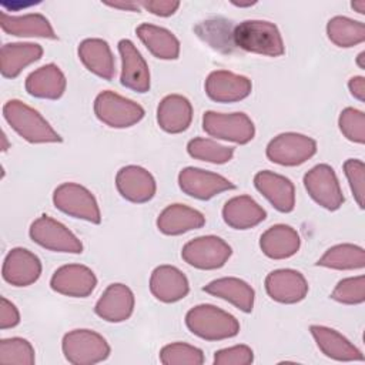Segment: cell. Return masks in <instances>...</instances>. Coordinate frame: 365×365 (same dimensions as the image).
Masks as SVG:
<instances>
[{"instance_id": "cell-1", "label": "cell", "mask_w": 365, "mask_h": 365, "mask_svg": "<svg viewBox=\"0 0 365 365\" xmlns=\"http://www.w3.org/2000/svg\"><path fill=\"white\" fill-rule=\"evenodd\" d=\"M3 117L7 124L31 144L61 143L60 134L33 107L20 100H9L3 106Z\"/></svg>"}, {"instance_id": "cell-2", "label": "cell", "mask_w": 365, "mask_h": 365, "mask_svg": "<svg viewBox=\"0 0 365 365\" xmlns=\"http://www.w3.org/2000/svg\"><path fill=\"white\" fill-rule=\"evenodd\" d=\"M185 325L191 334L205 341H222L240 332L238 319L212 304L192 307L185 314Z\"/></svg>"}, {"instance_id": "cell-3", "label": "cell", "mask_w": 365, "mask_h": 365, "mask_svg": "<svg viewBox=\"0 0 365 365\" xmlns=\"http://www.w3.org/2000/svg\"><path fill=\"white\" fill-rule=\"evenodd\" d=\"M232 43L248 53L268 57H278L285 53L278 27L267 20L241 21L232 31Z\"/></svg>"}, {"instance_id": "cell-4", "label": "cell", "mask_w": 365, "mask_h": 365, "mask_svg": "<svg viewBox=\"0 0 365 365\" xmlns=\"http://www.w3.org/2000/svg\"><path fill=\"white\" fill-rule=\"evenodd\" d=\"M61 349L73 365H94L106 361L111 352L106 338L93 329L68 331L63 336Z\"/></svg>"}, {"instance_id": "cell-5", "label": "cell", "mask_w": 365, "mask_h": 365, "mask_svg": "<svg viewBox=\"0 0 365 365\" xmlns=\"http://www.w3.org/2000/svg\"><path fill=\"white\" fill-rule=\"evenodd\" d=\"M94 114L106 125L111 128H128L144 118V108L111 90L97 94L94 100Z\"/></svg>"}, {"instance_id": "cell-6", "label": "cell", "mask_w": 365, "mask_h": 365, "mask_svg": "<svg viewBox=\"0 0 365 365\" xmlns=\"http://www.w3.org/2000/svg\"><path fill=\"white\" fill-rule=\"evenodd\" d=\"M53 204L61 212L88 221L101 222V211L93 192L77 182H63L53 191Z\"/></svg>"}, {"instance_id": "cell-7", "label": "cell", "mask_w": 365, "mask_h": 365, "mask_svg": "<svg viewBox=\"0 0 365 365\" xmlns=\"http://www.w3.org/2000/svg\"><path fill=\"white\" fill-rule=\"evenodd\" d=\"M232 255V248L217 235H201L190 240L181 250V258L197 269H218Z\"/></svg>"}, {"instance_id": "cell-8", "label": "cell", "mask_w": 365, "mask_h": 365, "mask_svg": "<svg viewBox=\"0 0 365 365\" xmlns=\"http://www.w3.org/2000/svg\"><path fill=\"white\" fill-rule=\"evenodd\" d=\"M202 130L210 137L235 144H248L255 135V125L245 113L205 111Z\"/></svg>"}, {"instance_id": "cell-9", "label": "cell", "mask_w": 365, "mask_h": 365, "mask_svg": "<svg viewBox=\"0 0 365 365\" xmlns=\"http://www.w3.org/2000/svg\"><path fill=\"white\" fill-rule=\"evenodd\" d=\"M317 153V141L299 133H281L274 137L265 150L267 158L271 163L295 167L301 165L314 157Z\"/></svg>"}, {"instance_id": "cell-10", "label": "cell", "mask_w": 365, "mask_h": 365, "mask_svg": "<svg viewBox=\"0 0 365 365\" xmlns=\"http://www.w3.org/2000/svg\"><path fill=\"white\" fill-rule=\"evenodd\" d=\"M30 238L40 247L54 252L81 254L83 244L74 232H71L60 221L43 214L34 220L29 230Z\"/></svg>"}, {"instance_id": "cell-11", "label": "cell", "mask_w": 365, "mask_h": 365, "mask_svg": "<svg viewBox=\"0 0 365 365\" xmlns=\"http://www.w3.org/2000/svg\"><path fill=\"white\" fill-rule=\"evenodd\" d=\"M304 187L309 197L322 208L336 211L345 201L339 180L328 164H318L304 175Z\"/></svg>"}, {"instance_id": "cell-12", "label": "cell", "mask_w": 365, "mask_h": 365, "mask_svg": "<svg viewBox=\"0 0 365 365\" xmlns=\"http://www.w3.org/2000/svg\"><path fill=\"white\" fill-rule=\"evenodd\" d=\"M178 185L184 194L201 201L211 200L224 191L235 188L224 175L198 167L182 168L178 174Z\"/></svg>"}, {"instance_id": "cell-13", "label": "cell", "mask_w": 365, "mask_h": 365, "mask_svg": "<svg viewBox=\"0 0 365 365\" xmlns=\"http://www.w3.org/2000/svg\"><path fill=\"white\" fill-rule=\"evenodd\" d=\"M97 285V277L91 268L81 264H66L54 271L50 287L54 292L71 297L86 298Z\"/></svg>"}, {"instance_id": "cell-14", "label": "cell", "mask_w": 365, "mask_h": 365, "mask_svg": "<svg viewBox=\"0 0 365 365\" xmlns=\"http://www.w3.org/2000/svg\"><path fill=\"white\" fill-rule=\"evenodd\" d=\"M265 291L271 299L279 304L301 302L309 289L305 277L292 268H279L265 277Z\"/></svg>"}, {"instance_id": "cell-15", "label": "cell", "mask_w": 365, "mask_h": 365, "mask_svg": "<svg viewBox=\"0 0 365 365\" xmlns=\"http://www.w3.org/2000/svg\"><path fill=\"white\" fill-rule=\"evenodd\" d=\"M118 53L121 57V86L141 94L147 93L151 86V77L145 58L128 38L118 41Z\"/></svg>"}, {"instance_id": "cell-16", "label": "cell", "mask_w": 365, "mask_h": 365, "mask_svg": "<svg viewBox=\"0 0 365 365\" xmlns=\"http://www.w3.org/2000/svg\"><path fill=\"white\" fill-rule=\"evenodd\" d=\"M115 187L124 200L134 204L148 202L157 191L155 178L140 165L121 167L115 174Z\"/></svg>"}, {"instance_id": "cell-17", "label": "cell", "mask_w": 365, "mask_h": 365, "mask_svg": "<svg viewBox=\"0 0 365 365\" xmlns=\"http://www.w3.org/2000/svg\"><path fill=\"white\" fill-rule=\"evenodd\" d=\"M1 275L13 287H29L41 275L40 258L27 248L16 247L10 250L3 261Z\"/></svg>"}, {"instance_id": "cell-18", "label": "cell", "mask_w": 365, "mask_h": 365, "mask_svg": "<svg viewBox=\"0 0 365 365\" xmlns=\"http://www.w3.org/2000/svg\"><path fill=\"white\" fill-rule=\"evenodd\" d=\"M204 88L215 103H237L251 94L252 83L245 76L228 70H215L208 74Z\"/></svg>"}, {"instance_id": "cell-19", "label": "cell", "mask_w": 365, "mask_h": 365, "mask_svg": "<svg viewBox=\"0 0 365 365\" xmlns=\"http://www.w3.org/2000/svg\"><path fill=\"white\" fill-rule=\"evenodd\" d=\"M135 298L133 291L121 282L110 284L94 305V312L107 322L127 321L134 311Z\"/></svg>"}, {"instance_id": "cell-20", "label": "cell", "mask_w": 365, "mask_h": 365, "mask_svg": "<svg viewBox=\"0 0 365 365\" xmlns=\"http://www.w3.org/2000/svg\"><path fill=\"white\" fill-rule=\"evenodd\" d=\"M255 188L279 212H291L295 208V187L285 175L269 170L258 171L254 175Z\"/></svg>"}, {"instance_id": "cell-21", "label": "cell", "mask_w": 365, "mask_h": 365, "mask_svg": "<svg viewBox=\"0 0 365 365\" xmlns=\"http://www.w3.org/2000/svg\"><path fill=\"white\" fill-rule=\"evenodd\" d=\"M153 297L164 304H173L185 298L190 292V282L185 274L174 265H158L150 277Z\"/></svg>"}, {"instance_id": "cell-22", "label": "cell", "mask_w": 365, "mask_h": 365, "mask_svg": "<svg viewBox=\"0 0 365 365\" xmlns=\"http://www.w3.org/2000/svg\"><path fill=\"white\" fill-rule=\"evenodd\" d=\"M66 87V76L54 63L44 64L37 70L31 71L24 81V88L31 97L44 100L61 98Z\"/></svg>"}, {"instance_id": "cell-23", "label": "cell", "mask_w": 365, "mask_h": 365, "mask_svg": "<svg viewBox=\"0 0 365 365\" xmlns=\"http://www.w3.org/2000/svg\"><path fill=\"white\" fill-rule=\"evenodd\" d=\"M77 54L83 66L103 80H113L115 76V60L108 43L103 38L91 37L78 44Z\"/></svg>"}, {"instance_id": "cell-24", "label": "cell", "mask_w": 365, "mask_h": 365, "mask_svg": "<svg viewBox=\"0 0 365 365\" xmlns=\"http://www.w3.org/2000/svg\"><path fill=\"white\" fill-rule=\"evenodd\" d=\"M192 113V104L187 97L168 94L158 103L157 123L165 133L180 134L191 125Z\"/></svg>"}, {"instance_id": "cell-25", "label": "cell", "mask_w": 365, "mask_h": 365, "mask_svg": "<svg viewBox=\"0 0 365 365\" xmlns=\"http://www.w3.org/2000/svg\"><path fill=\"white\" fill-rule=\"evenodd\" d=\"M309 332L317 342L319 351L335 361H364L361 349H358L348 338L334 328L324 325H311Z\"/></svg>"}, {"instance_id": "cell-26", "label": "cell", "mask_w": 365, "mask_h": 365, "mask_svg": "<svg viewBox=\"0 0 365 365\" xmlns=\"http://www.w3.org/2000/svg\"><path fill=\"white\" fill-rule=\"evenodd\" d=\"M301 237L295 228L287 224H275L267 228L259 238V248L271 259H285L298 252Z\"/></svg>"}, {"instance_id": "cell-27", "label": "cell", "mask_w": 365, "mask_h": 365, "mask_svg": "<svg viewBox=\"0 0 365 365\" xmlns=\"http://www.w3.org/2000/svg\"><path fill=\"white\" fill-rule=\"evenodd\" d=\"M204 214L184 204L167 205L157 218V228L164 235H181L198 230L204 227Z\"/></svg>"}, {"instance_id": "cell-28", "label": "cell", "mask_w": 365, "mask_h": 365, "mask_svg": "<svg viewBox=\"0 0 365 365\" xmlns=\"http://www.w3.org/2000/svg\"><path fill=\"white\" fill-rule=\"evenodd\" d=\"M267 218V211L250 195L230 198L222 207L224 222L234 230H250Z\"/></svg>"}, {"instance_id": "cell-29", "label": "cell", "mask_w": 365, "mask_h": 365, "mask_svg": "<svg viewBox=\"0 0 365 365\" xmlns=\"http://www.w3.org/2000/svg\"><path fill=\"white\" fill-rule=\"evenodd\" d=\"M204 292L228 301L235 308L242 312H251L254 308L255 301V291L254 288L245 282L244 279L235 277H222L208 282L204 288Z\"/></svg>"}, {"instance_id": "cell-30", "label": "cell", "mask_w": 365, "mask_h": 365, "mask_svg": "<svg viewBox=\"0 0 365 365\" xmlns=\"http://www.w3.org/2000/svg\"><path fill=\"white\" fill-rule=\"evenodd\" d=\"M1 30L6 34L16 37H40L56 40L57 34L48 19L40 13H27L21 16H11L1 11Z\"/></svg>"}, {"instance_id": "cell-31", "label": "cell", "mask_w": 365, "mask_h": 365, "mask_svg": "<svg viewBox=\"0 0 365 365\" xmlns=\"http://www.w3.org/2000/svg\"><path fill=\"white\" fill-rule=\"evenodd\" d=\"M43 47L37 43H7L0 50V71L4 78H16L27 66L38 61Z\"/></svg>"}, {"instance_id": "cell-32", "label": "cell", "mask_w": 365, "mask_h": 365, "mask_svg": "<svg viewBox=\"0 0 365 365\" xmlns=\"http://www.w3.org/2000/svg\"><path fill=\"white\" fill-rule=\"evenodd\" d=\"M137 37L145 48L160 60H175L180 56V41L165 27L143 23L135 29Z\"/></svg>"}, {"instance_id": "cell-33", "label": "cell", "mask_w": 365, "mask_h": 365, "mask_svg": "<svg viewBox=\"0 0 365 365\" xmlns=\"http://www.w3.org/2000/svg\"><path fill=\"white\" fill-rule=\"evenodd\" d=\"M317 265L339 271L362 269L365 267V251L355 244H338L328 248L317 261Z\"/></svg>"}, {"instance_id": "cell-34", "label": "cell", "mask_w": 365, "mask_h": 365, "mask_svg": "<svg viewBox=\"0 0 365 365\" xmlns=\"http://www.w3.org/2000/svg\"><path fill=\"white\" fill-rule=\"evenodd\" d=\"M327 36L335 46L349 48L364 43L365 24L345 16H335L327 23Z\"/></svg>"}, {"instance_id": "cell-35", "label": "cell", "mask_w": 365, "mask_h": 365, "mask_svg": "<svg viewBox=\"0 0 365 365\" xmlns=\"http://www.w3.org/2000/svg\"><path fill=\"white\" fill-rule=\"evenodd\" d=\"M187 153L195 160L211 164H225L234 157L232 147L222 145L215 140L204 137H195L190 140L187 144Z\"/></svg>"}, {"instance_id": "cell-36", "label": "cell", "mask_w": 365, "mask_h": 365, "mask_svg": "<svg viewBox=\"0 0 365 365\" xmlns=\"http://www.w3.org/2000/svg\"><path fill=\"white\" fill-rule=\"evenodd\" d=\"M34 362L36 352L27 339L11 336L0 341V364L33 365Z\"/></svg>"}, {"instance_id": "cell-37", "label": "cell", "mask_w": 365, "mask_h": 365, "mask_svg": "<svg viewBox=\"0 0 365 365\" xmlns=\"http://www.w3.org/2000/svg\"><path fill=\"white\" fill-rule=\"evenodd\" d=\"M204 361L202 351L185 342H173L160 351V362L164 365H201Z\"/></svg>"}, {"instance_id": "cell-38", "label": "cell", "mask_w": 365, "mask_h": 365, "mask_svg": "<svg viewBox=\"0 0 365 365\" xmlns=\"http://www.w3.org/2000/svg\"><path fill=\"white\" fill-rule=\"evenodd\" d=\"M331 298L345 305L362 304L365 301V277L356 275L341 279L331 292Z\"/></svg>"}, {"instance_id": "cell-39", "label": "cell", "mask_w": 365, "mask_h": 365, "mask_svg": "<svg viewBox=\"0 0 365 365\" xmlns=\"http://www.w3.org/2000/svg\"><path fill=\"white\" fill-rule=\"evenodd\" d=\"M338 125L344 137L352 143H365V114L364 111L346 107L341 111L338 118Z\"/></svg>"}, {"instance_id": "cell-40", "label": "cell", "mask_w": 365, "mask_h": 365, "mask_svg": "<svg viewBox=\"0 0 365 365\" xmlns=\"http://www.w3.org/2000/svg\"><path fill=\"white\" fill-rule=\"evenodd\" d=\"M344 173L349 182V188L352 195L359 205L364 208V197H365V164L358 158H348L344 163Z\"/></svg>"}, {"instance_id": "cell-41", "label": "cell", "mask_w": 365, "mask_h": 365, "mask_svg": "<svg viewBox=\"0 0 365 365\" xmlns=\"http://www.w3.org/2000/svg\"><path fill=\"white\" fill-rule=\"evenodd\" d=\"M214 365H250L254 362V351L244 344L222 348L214 352Z\"/></svg>"}, {"instance_id": "cell-42", "label": "cell", "mask_w": 365, "mask_h": 365, "mask_svg": "<svg viewBox=\"0 0 365 365\" xmlns=\"http://www.w3.org/2000/svg\"><path fill=\"white\" fill-rule=\"evenodd\" d=\"M20 324V312L17 307L7 298H0V328L9 329Z\"/></svg>"}, {"instance_id": "cell-43", "label": "cell", "mask_w": 365, "mask_h": 365, "mask_svg": "<svg viewBox=\"0 0 365 365\" xmlns=\"http://www.w3.org/2000/svg\"><path fill=\"white\" fill-rule=\"evenodd\" d=\"M138 6L144 7L151 14H155V16H160V17H168V16H173L178 10L180 1H174V0H148V1H140Z\"/></svg>"}, {"instance_id": "cell-44", "label": "cell", "mask_w": 365, "mask_h": 365, "mask_svg": "<svg viewBox=\"0 0 365 365\" xmlns=\"http://www.w3.org/2000/svg\"><path fill=\"white\" fill-rule=\"evenodd\" d=\"M348 88L356 100L365 101V78L362 76L351 77L348 81Z\"/></svg>"}, {"instance_id": "cell-45", "label": "cell", "mask_w": 365, "mask_h": 365, "mask_svg": "<svg viewBox=\"0 0 365 365\" xmlns=\"http://www.w3.org/2000/svg\"><path fill=\"white\" fill-rule=\"evenodd\" d=\"M110 7H115V9H124V10H131L135 11L138 10V3H107Z\"/></svg>"}, {"instance_id": "cell-46", "label": "cell", "mask_w": 365, "mask_h": 365, "mask_svg": "<svg viewBox=\"0 0 365 365\" xmlns=\"http://www.w3.org/2000/svg\"><path fill=\"white\" fill-rule=\"evenodd\" d=\"M351 7L359 13V14H364L365 13V1L364 0H358V1H352L351 3Z\"/></svg>"}, {"instance_id": "cell-47", "label": "cell", "mask_w": 365, "mask_h": 365, "mask_svg": "<svg viewBox=\"0 0 365 365\" xmlns=\"http://www.w3.org/2000/svg\"><path fill=\"white\" fill-rule=\"evenodd\" d=\"M364 56H365V53L364 51H361L359 54H358V58H356V63H358V66H359V68H365V64H364Z\"/></svg>"}, {"instance_id": "cell-48", "label": "cell", "mask_w": 365, "mask_h": 365, "mask_svg": "<svg viewBox=\"0 0 365 365\" xmlns=\"http://www.w3.org/2000/svg\"><path fill=\"white\" fill-rule=\"evenodd\" d=\"M1 140H3V147H1V150L3 151H7V148H9V143H7V137H6V134L3 133V135H1Z\"/></svg>"}]
</instances>
